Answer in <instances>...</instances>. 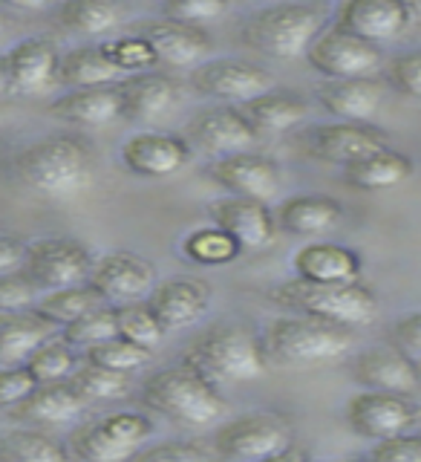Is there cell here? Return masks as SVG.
Returning a JSON list of instances; mask_svg holds the SVG:
<instances>
[{
    "label": "cell",
    "instance_id": "6da1fadb",
    "mask_svg": "<svg viewBox=\"0 0 421 462\" xmlns=\"http://www.w3.org/2000/svg\"><path fill=\"white\" fill-rule=\"evenodd\" d=\"M14 173L32 194L64 202L93 191L96 159L81 139L52 134L14 153Z\"/></svg>",
    "mask_w": 421,
    "mask_h": 462
},
{
    "label": "cell",
    "instance_id": "7a4b0ae2",
    "mask_svg": "<svg viewBox=\"0 0 421 462\" xmlns=\"http://www.w3.org/2000/svg\"><path fill=\"white\" fill-rule=\"evenodd\" d=\"M139 399L148 411L188 428H208L228 416L220 387L188 361L148 375L139 387Z\"/></svg>",
    "mask_w": 421,
    "mask_h": 462
},
{
    "label": "cell",
    "instance_id": "3957f363",
    "mask_svg": "<svg viewBox=\"0 0 421 462\" xmlns=\"http://www.w3.org/2000/svg\"><path fill=\"white\" fill-rule=\"evenodd\" d=\"M182 361L194 365L202 375H208L220 387L263 379L271 358L266 353V344L257 338L252 327L240 321H220L188 344Z\"/></svg>",
    "mask_w": 421,
    "mask_h": 462
},
{
    "label": "cell",
    "instance_id": "277c9868",
    "mask_svg": "<svg viewBox=\"0 0 421 462\" xmlns=\"http://www.w3.org/2000/svg\"><path fill=\"white\" fill-rule=\"evenodd\" d=\"M274 307L297 315H312L321 321L343 324V327H367L379 315V298L372 289L355 283H315L292 278L278 283L269 292Z\"/></svg>",
    "mask_w": 421,
    "mask_h": 462
},
{
    "label": "cell",
    "instance_id": "5b68a950",
    "mask_svg": "<svg viewBox=\"0 0 421 462\" xmlns=\"http://www.w3.org/2000/svg\"><path fill=\"white\" fill-rule=\"evenodd\" d=\"M266 353L271 361L286 367H309V365H326L338 361L352 350L355 332L352 327L321 321L312 315H283L274 318L266 327Z\"/></svg>",
    "mask_w": 421,
    "mask_h": 462
},
{
    "label": "cell",
    "instance_id": "8992f818",
    "mask_svg": "<svg viewBox=\"0 0 421 462\" xmlns=\"http://www.w3.org/2000/svg\"><path fill=\"white\" fill-rule=\"evenodd\" d=\"M324 32V14L309 4H271L254 12L240 29L245 47L278 61L307 58L315 38Z\"/></svg>",
    "mask_w": 421,
    "mask_h": 462
},
{
    "label": "cell",
    "instance_id": "52a82bcc",
    "mask_svg": "<svg viewBox=\"0 0 421 462\" xmlns=\"http://www.w3.org/2000/svg\"><path fill=\"white\" fill-rule=\"evenodd\" d=\"M214 454L234 462L286 459L295 451V425L283 413L257 411L228 419L214 433Z\"/></svg>",
    "mask_w": 421,
    "mask_h": 462
},
{
    "label": "cell",
    "instance_id": "ba28073f",
    "mask_svg": "<svg viewBox=\"0 0 421 462\" xmlns=\"http://www.w3.org/2000/svg\"><path fill=\"white\" fill-rule=\"evenodd\" d=\"M93 266L96 260L87 252V245L72 237H43L35 243H26L23 272L32 278L41 292L87 283L93 274Z\"/></svg>",
    "mask_w": 421,
    "mask_h": 462
},
{
    "label": "cell",
    "instance_id": "9c48e42d",
    "mask_svg": "<svg viewBox=\"0 0 421 462\" xmlns=\"http://www.w3.org/2000/svg\"><path fill=\"white\" fill-rule=\"evenodd\" d=\"M307 61L326 79H372L381 69L384 55L379 43H370L341 26H332L315 38Z\"/></svg>",
    "mask_w": 421,
    "mask_h": 462
},
{
    "label": "cell",
    "instance_id": "30bf717a",
    "mask_svg": "<svg viewBox=\"0 0 421 462\" xmlns=\"http://www.w3.org/2000/svg\"><path fill=\"white\" fill-rule=\"evenodd\" d=\"M191 87L199 96L243 105L254 96L274 90V79L263 67L243 61V58H211L191 69Z\"/></svg>",
    "mask_w": 421,
    "mask_h": 462
},
{
    "label": "cell",
    "instance_id": "8fae6325",
    "mask_svg": "<svg viewBox=\"0 0 421 462\" xmlns=\"http://www.w3.org/2000/svg\"><path fill=\"white\" fill-rule=\"evenodd\" d=\"M300 144L312 159L329 165H350L361 156H370L387 148L381 130L370 127L367 122H343V119L309 127L300 136Z\"/></svg>",
    "mask_w": 421,
    "mask_h": 462
},
{
    "label": "cell",
    "instance_id": "7c38bea8",
    "mask_svg": "<svg viewBox=\"0 0 421 462\" xmlns=\"http://www.w3.org/2000/svg\"><path fill=\"white\" fill-rule=\"evenodd\" d=\"M416 408L401 393L367 390L346 402V425L364 439H389L416 422Z\"/></svg>",
    "mask_w": 421,
    "mask_h": 462
},
{
    "label": "cell",
    "instance_id": "4fadbf2b",
    "mask_svg": "<svg viewBox=\"0 0 421 462\" xmlns=\"http://www.w3.org/2000/svg\"><path fill=\"white\" fill-rule=\"evenodd\" d=\"M208 177L223 185L228 194L252 197L260 202H269L280 191V168L274 159L254 153V151H237L225 156H214L208 165Z\"/></svg>",
    "mask_w": 421,
    "mask_h": 462
},
{
    "label": "cell",
    "instance_id": "5bb4252c",
    "mask_svg": "<svg viewBox=\"0 0 421 462\" xmlns=\"http://www.w3.org/2000/svg\"><path fill=\"white\" fill-rule=\"evenodd\" d=\"M208 214L216 226L225 228L243 245V252H263L278 237V220L260 199L228 194L211 199Z\"/></svg>",
    "mask_w": 421,
    "mask_h": 462
},
{
    "label": "cell",
    "instance_id": "9a60e30c",
    "mask_svg": "<svg viewBox=\"0 0 421 462\" xmlns=\"http://www.w3.org/2000/svg\"><path fill=\"white\" fill-rule=\"evenodd\" d=\"M122 165L144 180H165L182 171L191 159V144L182 136L159 134V130H142L124 139L119 151Z\"/></svg>",
    "mask_w": 421,
    "mask_h": 462
},
{
    "label": "cell",
    "instance_id": "2e32d148",
    "mask_svg": "<svg viewBox=\"0 0 421 462\" xmlns=\"http://www.w3.org/2000/svg\"><path fill=\"white\" fill-rule=\"evenodd\" d=\"M90 286L110 303H130L151 295L156 286V269L133 252H110L96 260Z\"/></svg>",
    "mask_w": 421,
    "mask_h": 462
},
{
    "label": "cell",
    "instance_id": "e0dca14e",
    "mask_svg": "<svg viewBox=\"0 0 421 462\" xmlns=\"http://www.w3.org/2000/svg\"><path fill=\"white\" fill-rule=\"evenodd\" d=\"M4 64H6L9 93L41 96V93H50L58 84L61 55H58L55 41L35 35V38H23L21 43H14L4 55Z\"/></svg>",
    "mask_w": 421,
    "mask_h": 462
},
{
    "label": "cell",
    "instance_id": "ac0fdd59",
    "mask_svg": "<svg viewBox=\"0 0 421 462\" xmlns=\"http://www.w3.org/2000/svg\"><path fill=\"white\" fill-rule=\"evenodd\" d=\"M119 93H122V119L130 122L168 119L182 101L179 81L159 69H144V72H133V76H124L119 81Z\"/></svg>",
    "mask_w": 421,
    "mask_h": 462
},
{
    "label": "cell",
    "instance_id": "d6986e66",
    "mask_svg": "<svg viewBox=\"0 0 421 462\" xmlns=\"http://www.w3.org/2000/svg\"><path fill=\"white\" fill-rule=\"evenodd\" d=\"M139 35L151 41V47L162 67L185 69L206 61L211 52V35L199 23H182L173 18H153L139 23Z\"/></svg>",
    "mask_w": 421,
    "mask_h": 462
},
{
    "label": "cell",
    "instance_id": "ffe728a7",
    "mask_svg": "<svg viewBox=\"0 0 421 462\" xmlns=\"http://www.w3.org/2000/svg\"><path fill=\"white\" fill-rule=\"evenodd\" d=\"M407 23L410 14L401 0H341L335 12V26L370 43L396 41Z\"/></svg>",
    "mask_w": 421,
    "mask_h": 462
},
{
    "label": "cell",
    "instance_id": "44dd1931",
    "mask_svg": "<svg viewBox=\"0 0 421 462\" xmlns=\"http://www.w3.org/2000/svg\"><path fill=\"white\" fill-rule=\"evenodd\" d=\"M148 307L168 332L185 329L206 318L211 307V286L197 278H170L151 289Z\"/></svg>",
    "mask_w": 421,
    "mask_h": 462
},
{
    "label": "cell",
    "instance_id": "7402d4cb",
    "mask_svg": "<svg viewBox=\"0 0 421 462\" xmlns=\"http://www.w3.org/2000/svg\"><path fill=\"white\" fill-rule=\"evenodd\" d=\"M188 136L211 156L252 151V144L260 142L240 107H211L197 113L191 125H188Z\"/></svg>",
    "mask_w": 421,
    "mask_h": 462
},
{
    "label": "cell",
    "instance_id": "603a6c76",
    "mask_svg": "<svg viewBox=\"0 0 421 462\" xmlns=\"http://www.w3.org/2000/svg\"><path fill=\"white\" fill-rule=\"evenodd\" d=\"M50 116L64 125L98 130L115 119H122V93L119 81L105 87H84V90H69L58 96L50 105Z\"/></svg>",
    "mask_w": 421,
    "mask_h": 462
},
{
    "label": "cell",
    "instance_id": "cb8c5ba5",
    "mask_svg": "<svg viewBox=\"0 0 421 462\" xmlns=\"http://www.w3.org/2000/svg\"><path fill=\"white\" fill-rule=\"evenodd\" d=\"M352 379L367 390H387V393H416L421 387L418 365L407 356L396 350H367L358 353L352 361Z\"/></svg>",
    "mask_w": 421,
    "mask_h": 462
},
{
    "label": "cell",
    "instance_id": "d4e9b609",
    "mask_svg": "<svg viewBox=\"0 0 421 462\" xmlns=\"http://www.w3.org/2000/svg\"><path fill=\"white\" fill-rule=\"evenodd\" d=\"M295 278L315 283H355L361 278V257L341 243H309L292 257Z\"/></svg>",
    "mask_w": 421,
    "mask_h": 462
},
{
    "label": "cell",
    "instance_id": "484cf974",
    "mask_svg": "<svg viewBox=\"0 0 421 462\" xmlns=\"http://www.w3.org/2000/svg\"><path fill=\"white\" fill-rule=\"evenodd\" d=\"M278 228L295 237H321L343 223V206L326 194H297L278 206Z\"/></svg>",
    "mask_w": 421,
    "mask_h": 462
},
{
    "label": "cell",
    "instance_id": "4316f807",
    "mask_svg": "<svg viewBox=\"0 0 421 462\" xmlns=\"http://www.w3.org/2000/svg\"><path fill=\"white\" fill-rule=\"evenodd\" d=\"M317 101L343 122H367L379 113L384 90L372 79H326L317 87Z\"/></svg>",
    "mask_w": 421,
    "mask_h": 462
},
{
    "label": "cell",
    "instance_id": "83f0119b",
    "mask_svg": "<svg viewBox=\"0 0 421 462\" xmlns=\"http://www.w3.org/2000/svg\"><path fill=\"white\" fill-rule=\"evenodd\" d=\"M84 408L87 399L72 387V382H47L38 384L21 404H14L12 416L35 425H61L76 419Z\"/></svg>",
    "mask_w": 421,
    "mask_h": 462
},
{
    "label": "cell",
    "instance_id": "f1b7e54d",
    "mask_svg": "<svg viewBox=\"0 0 421 462\" xmlns=\"http://www.w3.org/2000/svg\"><path fill=\"white\" fill-rule=\"evenodd\" d=\"M243 116L254 127V134L260 139L266 136H280L295 130L303 119L309 116V105L295 93H278L269 90L263 96H254L240 105Z\"/></svg>",
    "mask_w": 421,
    "mask_h": 462
},
{
    "label": "cell",
    "instance_id": "f546056e",
    "mask_svg": "<svg viewBox=\"0 0 421 462\" xmlns=\"http://www.w3.org/2000/svg\"><path fill=\"white\" fill-rule=\"evenodd\" d=\"M413 177V159L381 148L370 156H361L355 162L343 165V180L358 191H387L398 188Z\"/></svg>",
    "mask_w": 421,
    "mask_h": 462
},
{
    "label": "cell",
    "instance_id": "4dcf8cb0",
    "mask_svg": "<svg viewBox=\"0 0 421 462\" xmlns=\"http://www.w3.org/2000/svg\"><path fill=\"white\" fill-rule=\"evenodd\" d=\"M55 332V324L35 310L0 312V365H23L29 353Z\"/></svg>",
    "mask_w": 421,
    "mask_h": 462
},
{
    "label": "cell",
    "instance_id": "1f68e13d",
    "mask_svg": "<svg viewBox=\"0 0 421 462\" xmlns=\"http://www.w3.org/2000/svg\"><path fill=\"white\" fill-rule=\"evenodd\" d=\"M122 0H64L58 6V23L81 38H105L122 26Z\"/></svg>",
    "mask_w": 421,
    "mask_h": 462
},
{
    "label": "cell",
    "instance_id": "d6a6232c",
    "mask_svg": "<svg viewBox=\"0 0 421 462\" xmlns=\"http://www.w3.org/2000/svg\"><path fill=\"white\" fill-rule=\"evenodd\" d=\"M124 72L115 67L107 52L98 47H76L67 55H61V64H58V84L69 87V90H84V87H105L122 81Z\"/></svg>",
    "mask_w": 421,
    "mask_h": 462
},
{
    "label": "cell",
    "instance_id": "836d02e7",
    "mask_svg": "<svg viewBox=\"0 0 421 462\" xmlns=\"http://www.w3.org/2000/svg\"><path fill=\"white\" fill-rule=\"evenodd\" d=\"M67 448H69V457H76L81 462H124L136 457V448L115 439L113 433L101 425V419L72 428L67 437Z\"/></svg>",
    "mask_w": 421,
    "mask_h": 462
},
{
    "label": "cell",
    "instance_id": "e575fe53",
    "mask_svg": "<svg viewBox=\"0 0 421 462\" xmlns=\"http://www.w3.org/2000/svg\"><path fill=\"white\" fill-rule=\"evenodd\" d=\"M101 298L96 289L87 283H76V286H64V289H52V292H41V298L35 300V312L41 318H47L55 327H67L72 321H78L81 315H87L90 310L101 307Z\"/></svg>",
    "mask_w": 421,
    "mask_h": 462
},
{
    "label": "cell",
    "instance_id": "d590c367",
    "mask_svg": "<svg viewBox=\"0 0 421 462\" xmlns=\"http://www.w3.org/2000/svg\"><path fill=\"white\" fill-rule=\"evenodd\" d=\"M69 448L35 428H14L0 437V459L6 462H64Z\"/></svg>",
    "mask_w": 421,
    "mask_h": 462
},
{
    "label": "cell",
    "instance_id": "8d00e7d4",
    "mask_svg": "<svg viewBox=\"0 0 421 462\" xmlns=\"http://www.w3.org/2000/svg\"><path fill=\"white\" fill-rule=\"evenodd\" d=\"M240 252H243V245L216 223L206 226V228H194L191 235L182 240V254L199 266L234 263V260L240 257Z\"/></svg>",
    "mask_w": 421,
    "mask_h": 462
},
{
    "label": "cell",
    "instance_id": "74e56055",
    "mask_svg": "<svg viewBox=\"0 0 421 462\" xmlns=\"http://www.w3.org/2000/svg\"><path fill=\"white\" fill-rule=\"evenodd\" d=\"M72 387L87 402H119L127 399L130 390H133V379L124 370H110V367H98V365H87L69 375Z\"/></svg>",
    "mask_w": 421,
    "mask_h": 462
},
{
    "label": "cell",
    "instance_id": "f35d334b",
    "mask_svg": "<svg viewBox=\"0 0 421 462\" xmlns=\"http://www.w3.org/2000/svg\"><path fill=\"white\" fill-rule=\"evenodd\" d=\"M23 365L32 370V375L38 379V384L47 382H67L72 373H76V353H72V344L61 336V338H47L43 344H38Z\"/></svg>",
    "mask_w": 421,
    "mask_h": 462
},
{
    "label": "cell",
    "instance_id": "ab89813d",
    "mask_svg": "<svg viewBox=\"0 0 421 462\" xmlns=\"http://www.w3.org/2000/svg\"><path fill=\"white\" fill-rule=\"evenodd\" d=\"M87 361H90V365H98V367L133 373L144 365H151L153 346H144V344H136L124 336H115V338L87 346Z\"/></svg>",
    "mask_w": 421,
    "mask_h": 462
},
{
    "label": "cell",
    "instance_id": "60d3db41",
    "mask_svg": "<svg viewBox=\"0 0 421 462\" xmlns=\"http://www.w3.org/2000/svg\"><path fill=\"white\" fill-rule=\"evenodd\" d=\"M115 318H119V336L136 344H144V346H156L168 332L162 321L153 315V310L148 307V300L119 303V307H115Z\"/></svg>",
    "mask_w": 421,
    "mask_h": 462
},
{
    "label": "cell",
    "instance_id": "b9f144b4",
    "mask_svg": "<svg viewBox=\"0 0 421 462\" xmlns=\"http://www.w3.org/2000/svg\"><path fill=\"white\" fill-rule=\"evenodd\" d=\"M119 336V318H115V307H96L87 315H81L78 321H72L64 327V338L72 346H93L107 338Z\"/></svg>",
    "mask_w": 421,
    "mask_h": 462
},
{
    "label": "cell",
    "instance_id": "7bdbcfd3",
    "mask_svg": "<svg viewBox=\"0 0 421 462\" xmlns=\"http://www.w3.org/2000/svg\"><path fill=\"white\" fill-rule=\"evenodd\" d=\"M101 50L107 52V58L124 72V76H127V72L133 76V72H144V69L159 67V58H156V52L151 47V41L144 35H139V32L101 43Z\"/></svg>",
    "mask_w": 421,
    "mask_h": 462
},
{
    "label": "cell",
    "instance_id": "ee69618b",
    "mask_svg": "<svg viewBox=\"0 0 421 462\" xmlns=\"http://www.w3.org/2000/svg\"><path fill=\"white\" fill-rule=\"evenodd\" d=\"M101 425H105L115 439H122L124 445L136 448V454L153 437V422L144 413H136V411H115V413H107V416H101Z\"/></svg>",
    "mask_w": 421,
    "mask_h": 462
},
{
    "label": "cell",
    "instance_id": "f6af8a7d",
    "mask_svg": "<svg viewBox=\"0 0 421 462\" xmlns=\"http://www.w3.org/2000/svg\"><path fill=\"white\" fill-rule=\"evenodd\" d=\"M38 298H41V289L32 283V278H29L23 269L0 274V312L32 310Z\"/></svg>",
    "mask_w": 421,
    "mask_h": 462
},
{
    "label": "cell",
    "instance_id": "bcb514c9",
    "mask_svg": "<svg viewBox=\"0 0 421 462\" xmlns=\"http://www.w3.org/2000/svg\"><path fill=\"white\" fill-rule=\"evenodd\" d=\"M231 0H162V18L182 23H211L228 12Z\"/></svg>",
    "mask_w": 421,
    "mask_h": 462
},
{
    "label": "cell",
    "instance_id": "7dc6e473",
    "mask_svg": "<svg viewBox=\"0 0 421 462\" xmlns=\"http://www.w3.org/2000/svg\"><path fill=\"white\" fill-rule=\"evenodd\" d=\"M214 448H206L191 439H170L165 445H153V448H142L136 454L139 462H206L214 459Z\"/></svg>",
    "mask_w": 421,
    "mask_h": 462
},
{
    "label": "cell",
    "instance_id": "c3c4849f",
    "mask_svg": "<svg viewBox=\"0 0 421 462\" xmlns=\"http://www.w3.org/2000/svg\"><path fill=\"white\" fill-rule=\"evenodd\" d=\"M35 387H38V379L26 365H12L9 370H0V408L21 404Z\"/></svg>",
    "mask_w": 421,
    "mask_h": 462
},
{
    "label": "cell",
    "instance_id": "681fc988",
    "mask_svg": "<svg viewBox=\"0 0 421 462\" xmlns=\"http://www.w3.org/2000/svg\"><path fill=\"white\" fill-rule=\"evenodd\" d=\"M370 457L381 462H421V437L404 430L389 439H379Z\"/></svg>",
    "mask_w": 421,
    "mask_h": 462
},
{
    "label": "cell",
    "instance_id": "f907efd6",
    "mask_svg": "<svg viewBox=\"0 0 421 462\" xmlns=\"http://www.w3.org/2000/svg\"><path fill=\"white\" fill-rule=\"evenodd\" d=\"M389 81L396 90L421 98V52H407L389 61Z\"/></svg>",
    "mask_w": 421,
    "mask_h": 462
},
{
    "label": "cell",
    "instance_id": "816d5d0a",
    "mask_svg": "<svg viewBox=\"0 0 421 462\" xmlns=\"http://www.w3.org/2000/svg\"><path fill=\"white\" fill-rule=\"evenodd\" d=\"M393 344L410 358H421V312L398 318L393 324Z\"/></svg>",
    "mask_w": 421,
    "mask_h": 462
},
{
    "label": "cell",
    "instance_id": "f5cc1de1",
    "mask_svg": "<svg viewBox=\"0 0 421 462\" xmlns=\"http://www.w3.org/2000/svg\"><path fill=\"white\" fill-rule=\"evenodd\" d=\"M23 260H26V243H21L18 237L0 235V274L23 269Z\"/></svg>",
    "mask_w": 421,
    "mask_h": 462
},
{
    "label": "cell",
    "instance_id": "db71d44e",
    "mask_svg": "<svg viewBox=\"0 0 421 462\" xmlns=\"http://www.w3.org/2000/svg\"><path fill=\"white\" fill-rule=\"evenodd\" d=\"M0 4L14 6V9H21V12H38L43 6H50L52 0H0Z\"/></svg>",
    "mask_w": 421,
    "mask_h": 462
},
{
    "label": "cell",
    "instance_id": "11a10c76",
    "mask_svg": "<svg viewBox=\"0 0 421 462\" xmlns=\"http://www.w3.org/2000/svg\"><path fill=\"white\" fill-rule=\"evenodd\" d=\"M404 6H407V14H410V21H421V0H401Z\"/></svg>",
    "mask_w": 421,
    "mask_h": 462
},
{
    "label": "cell",
    "instance_id": "9f6ffc18",
    "mask_svg": "<svg viewBox=\"0 0 421 462\" xmlns=\"http://www.w3.org/2000/svg\"><path fill=\"white\" fill-rule=\"evenodd\" d=\"M9 93V79H6V64H4V55H0V98Z\"/></svg>",
    "mask_w": 421,
    "mask_h": 462
},
{
    "label": "cell",
    "instance_id": "6f0895ef",
    "mask_svg": "<svg viewBox=\"0 0 421 462\" xmlns=\"http://www.w3.org/2000/svg\"><path fill=\"white\" fill-rule=\"evenodd\" d=\"M6 29H9V21H6V14L0 12V41H4V35H6Z\"/></svg>",
    "mask_w": 421,
    "mask_h": 462
},
{
    "label": "cell",
    "instance_id": "680465c9",
    "mask_svg": "<svg viewBox=\"0 0 421 462\" xmlns=\"http://www.w3.org/2000/svg\"><path fill=\"white\" fill-rule=\"evenodd\" d=\"M237 4H274V0H237Z\"/></svg>",
    "mask_w": 421,
    "mask_h": 462
},
{
    "label": "cell",
    "instance_id": "91938a15",
    "mask_svg": "<svg viewBox=\"0 0 421 462\" xmlns=\"http://www.w3.org/2000/svg\"><path fill=\"white\" fill-rule=\"evenodd\" d=\"M418 375H421V358H418Z\"/></svg>",
    "mask_w": 421,
    "mask_h": 462
}]
</instances>
